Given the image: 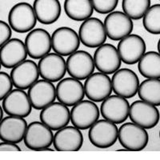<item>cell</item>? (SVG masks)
I'll return each mask as SVG.
<instances>
[{"mask_svg":"<svg viewBox=\"0 0 160 160\" xmlns=\"http://www.w3.org/2000/svg\"><path fill=\"white\" fill-rule=\"evenodd\" d=\"M12 35V31L9 24L0 20V48L8 42Z\"/></svg>","mask_w":160,"mask_h":160,"instance_id":"836d02e7","label":"cell"},{"mask_svg":"<svg viewBox=\"0 0 160 160\" xmlns=\"http://www.w3.org/2000/svg\"><path fill=\"white\" fill-rule=\"evenodd\" d=\"M118 141L129 151H142L148 146L149 135L146 129L134 122H126L120 127Z\"/></svg>","mask_w":160,"mask_h":160,"instance_id":"7a4b0ae2","label":"cell"},{"mask_svg":"<svg viewBox=\"0 0 160 160\" xmlns=\"http://www.w3.org/2000/svg\"><path fill=\"white\" fill-rule=\"evenodd\" d=\"M53 51L62 56H69L79 48L80 39L76 31L71 28L62 27L51 35Z\"/></svg>","mask_w":160,"mask_h":160,"instance_id":"9c48e42d","label":"cell"},{"mask_svg":"<svg viewBox=\"0 0 160 160\" xmlns=\"http://www.w3.org/2000/svg\"><path fill=\"white\" fill-rule=\"evenodd\" d=\"M40 120L52 131L68 126L71 121V111L62 102H52L40 112Z\"/></svg>","mask_w":160,"mask_h":160,"instance_id":"44dd1931","label":"cell"},{"mask_svg":"<svg viewBox=\"0 0 160 160\" xmlns=\"http://www.w3.org/2000/svg\"><path fill=\"white\" fill-rule=\"evenodd\" d=\"M98 106L91 100H82L71 111V121L73 126L79 130L89 129L99 118Z\"/></svg>","mask_w":160,"mask_h":160,"instance_id":"ba28073f","label":"cell"},{"mask_svg":"<svg viewBox=\"0 0 160 160\" xmlns=\"http://www.w3.org/2000/svg\"><path fill=\"white\" fill-rule=\"evenodd\" d=\"M130 104L127 98L119 95H110L101 104L100 112L105 119L115 124L125 122L129 116Z\"/></svg>","mask_w":160,"mask_h":160,"instance_id":"4fadbf2b","label":"cell"},{"mask_svg":"<svg viewBox=\"0 0 160 160\" xmlns=\"http://www.w3.org/2000/svg\"><path fill=\"white\" fill-rule=\"evenodd\" d=\"M32 108L42 110L56 99L55 85L46 79L36 81L28 90V93Z\"/></svg>","mask_w":160,"mask_h":160,"instance_id":"d6986e66","label":"cell"},{"mask_svg":"<svg viewBox=\"0 0 160 160\" xmlns=\"http://www.w3.org/2000/svg\"><path fill=\"white\" fill-rule=\"evenodd\" d=\"M141 100L160 106V78H148L140 83L138 91Z\"/></svg>","mask_w":160,"mask_h":160,"instance_id":"f1b7e54d","label":"cell"},{"mask_svg":"<svg viewBox=\"0 0 160 160\" xmlns=\"http://www.w3.org/2000/svg\"><path fill=\"white\" fill-rule=\"evenodd\" d=\"M1 66H2V64H1V62H0V69H1Z\"/></svg>","mask_w":160,"mask_h":160,"instance_id":"74e56055","label":"cell"},{"mask_svg":"<svg viewBox=\"0 0 160 160\" xmlns=\"http://www.w3.org/2000/svg\"><path fill=\"white\" fill-rule=\"evenodd\" d=\"M94 61L97 70L107 75L116 72L122 62L118 49L111 43H103L97 48L94 54Z\"/></svg>","mask_w":160,"mask_h":160,"instance_id":"5bb4252c","label":"cell"},{"mask_svg":"<svg viewBox=\"0 0 160 160\" xmlns=\"http://www.w3.org/2000/svg\"><path fill=\"white\" fill-rule=\"evenodd\" d=\"M0 151H21L17 143L10 142H0Z\"/></svg>","mask_w":160,"mask_h":160,"instance_id":"e575fe53","label":"cell"},{"mask_svg":"<svg viewBox=\"0 0 160 160\" xmlns=\"http://www.w3.org/2000/svg\"><path fill=\"white\" fill-rule=\"evenodd\" d=\"M151 7V0H122L123 12L131 19H141Z\"/></svg>","mask_w":160,"mask_h":160,"instance_id":"f546056e","label":"cell"},{"mask_svg":"<svg viewBox=\"0 0 160 160\" xmlns=\"http://www.w3.org/2000/svg\"><path fill=\"white\" fill-rule=\"evenodd\" d=\"M142 18V24L146 31L153 35H159L160 4H155L150 7Z\"/></svg>","mask_w":160,"mask_h":160,"instance_id":"4dcf8cb0","label":"cell"},{"mask_svg":"<svg viewBox=\"0 0 160 160\" xmlns=\"http://www.w3.org/2000/svg\"><path fill=\"white\" fill-rule=\"evenodd\" d=\"M8 22L17 33L30 32L37 23V18L32 6L28 2H18L12 7L8 14Z\"/></svg>","mask_w":160,"mask_h":160,"instance_id":"6da1fadb","label":"cell"},{"mask_svg":"<svg viewBox=\"0 0 160 160\" xmlns=\"http://www.w3.org/2000/svg\"><path fill=\"white\" fill-rule=\"evenodd\" d=\"M28 51L25 43L18 38H11L0 48V62L3 68L11 69L25 61Z\"/></svg>","mask_w":160,"mask_h":160,"instance_id":"cb8c5ba5","label":"cell"},{"mask_svg":"<svg viewBox=\"0 0 160 160\" xmlns=\"http://www.w3.org/2000/svg\"><path fill=\"white\" fill-rule=\"evenodd\" d=\"M39 71L37 64L32 60H27L12 68L11 78L15 88L29 89L38 80Z\"/></svg>","mask_w":160,"mask_h":160,"instance_id":"603a6c76","label":"cell"},{"mask_svg":"<svg viewBox=\"0 0 160 160\" xmlns=\"http://www.w3.org/2000/svg\"><path fill=\"white\" fill-rule=\"evenodd\" d=\"M117 49L121 60L124 63L134 65L145 54L147 46L142 37L133 34L120 40Z\"/></svg>","mask_w":160,"mask_h":160,"instance_id":"2e32d148","label":"cell"},{"mask_svg":"<svg viewBox=\"0 0 160 160\" xmlns=\"http://www.w3.org/2000/svg\"><path fill=\"white\" fill-rule=\"evenodd\" d=\"M53 144L58 151H78L83 144V135L75 126H66L55 133Z\"/></svg>","mask_w":160,"mask_h":160,"instance_id":"7402d4cb","label":"cell"},{"mask_svg":"<svg viewBox=\"0 0 160 160\" xmlns=\"http://www.w3.org/2000/svg\"><path fill=\"white\" fill-rule=\"evenodd\" d=\"M28 55L34 59H40L49 54L52 48L51 37L48 31L36 28L28 33L25 39Z\"/></svg>","mask_w":160,"mask_h":160,"instance_id":"e0dca14e","label":"cell"},{"mask_svg":"<svg viewBox=\"0 0 160 160\" xmlns=\"http://www.w3.org/2000/svg\"><path fill=\"white\" fill-rule=\"evenodd\" d=\"M2 118H3V109L0 106V122L2 121Z\"/></svg>","mask_w":160,"mask_h":160,"instance_id":"d590c367","label":"cell"},{"mask_svg":"<svg viewBox=\"0 0 160 160\" xmlns=\"http://www.w3.org/2000/svg\"><path fill=\"white\" fill-rule=\"evenodd\" d=\"M113 91L117 95L131 98L138 93L139 79L135 71L128 68L118 69L114 73L111 79Z\"/></svg>","mask_w":160,"mask_h":160,"instance_id":"52a82bcc","label":"cell"},{"mask_svg":"<svg viewBox=\"0 0 160 160\" xmlns=\"http://www.w3.org/2000/svg\"><path fill=\"white\" fill-rule=\"evenodd\" d=\"M28 122L24 118L9 115L0 122V139L4 142L18 143L24 138Z\"/></svg>","mask_w":160,"mask_h":160,"instance_id":"d4e9b609","label":"cell"},{"mask_svg":"<svg viewBox=\"0 0 160 160\" xmlns=\"http://www.w3.org/2000/svg\"><path fill=\"white\" fill-rule=\"evenodd\" d=\"M93 8L99 14H109L117 8L118 0H91Z\"/></svg>","mask_w":160,"mask_h":160,"instance_id":"1f68e13d","label":"cell"},{"mask_svg":"<svg viewBox=\"0 0 160 160\" xmlns=\"http://www.w3.org/2000/svg\"><path fill=\"white\" fill-rule=\"evenodd\" d=\"M13 86L11 75L6 72H0V101L12 91Z\"/></svg>","mask_w":160,"mask_h":160,"instance_id":"d6a6232c","label":"cell"},{"mask_svg":"<svg viewBox=\"0 0 160 160\" xmlns=\"http://www.w3.org/2000/svg\"><path fill=\"white\" fill-rule=\"evenodd\" d=\"M118 129L115 123L107 119L97 120L90 128L88 137L95 148H109L118 139Z\"/></svg>","mask_w":160,"mask_h":160,"instance_id":"3957f363","label":"cell"},{"mask_svg":"<svg viewBox=\"0 0 160 160\" xmlns=\"http://www.w3.org/2000/svg\"><path fill=\"white\" fill-rule=\"evenodd\" d=\"M131 122L144 129H152L159 122V111L155 106L143 100H137L130 106Z\"/></svg>","mask_w":160,"mask_h":160,"instance_id":"8992f818","label":"cell"},{"mask_svg":"<svg viewBox=\"0 0 160 160\" xmlns=\"http://www.w3.org/2000/svg\"><path fill=\"white\" fill-rule=\"evenodd\" d=\"M139 73L147 78H160V54L155 51L145 53L138 63Z\"/></svg>","mask_w":160,"mask_h":160,"instance_id":"83f0119b","label":"cell"},{"mask_svg":"<svg viewBox=\"0 0 160 160\" xmlns=\"http://www.w3.org/2000/svg\"><path fill=\"white\" fill-rule=\"evenodd\" d=\"M85 96L84 86L80 80L74 78L61 79L56 87V98L68 107H73Z\"/></svg>","mask_w":160,"mask_h":160,"instance_id":"ffe728a7","label":"cell"},{"mask_svg":"<svg viewBox=\"0 0 160 160\" xmlns=\"http://www.w3.org/2000/svg\"><path fill=\"white\" fill-rule=\"evenodd\" d=\"M2 109L8 115L26 118L31 113L32 105L24 90L15 88L2 100Z\"/></svg>","mask_w":160,"mask_h":160,"instance_id":"ac0fdd59","label":"cell"},{"mask_svg":"<svg viewBox=\"0 0 160 160\" xmlns=\"http://www.w3.org/2000/svg\"><path fill=\"white\" fill-rule=\"evenodd\" d=\"M52 130L42 122H32L28 126L24 136L26 147L32 151H42L53 143Z\"/></svg>","mask_w":160,"mask_h":160,"instance_id":"277c9868","label":"cell"},{"mask_svg":"<svg viewBox=\"0 0 160 160\" xmlns=\"http://www.w3.org/2000/svg\"><path fill=\"white\" fill-rule=\"evenodd\" d=\"M159 138H160V131H159Z\"/></svg>","mask_w":160,"mask_h":160,"instance_id":"f35d334b","label":"cell"},{"mask_svg":"<svg viewBox=\"0 0 160 160\" xmlns=\"http://www.w3.org/2000/svg\"><path fill=\"white\" fill-rule=\"evenodd\" d=\"M107 35L114 41H118L131 35L134 28L132 19L122 11H112L104 20Z\"/></svg>","mask_w":160,"mask_h":160,"instance_id":"7c38bea8","label":"cell"},{"mask_svg":"<svg viewBox=\"0 0 160 160\" xmlns=\"http://www.w3.org/2000/svg\"><path fill=\"white\" fill-rule=\"evenodd\" d=\"M64 11L68 18L74 21H85L94 12L91 0H65Z\"/></svg>","mask_w":160,"mask_h":160,"instance_id":"4316f807","label":"cell"},{"mask_svg":"<svg viewBox=\"0 0 160 160\" xmlns=\"http://www.w3.org/2000/svg\"><path fill=\"white\" fill-rule=\"evenodd\" d=\"M37 20L44 25L55 23L62 12L58 0H35L33 4Z\"/></svg>","mask_w":160,"mask_h":160,"instance_id":"484cf974","label":"cell"},{"mask_svg":"<svg viewBox=\"0 0 160 160\" xmlns=\"http://www.w3.org/2000/svg\"><path fill=\"white\" fill-rule=\"evenodd\" d=\"M67 71L71 77L78 80L87 79L95 71L94 58L85 51H76L68 58Z\"/></svg>","mask_w":160,"mask_h":160,"instance_id":"30bf717a","label":"cell"},{"mask_svg":"<svg viewBox=\"0 0 160 160\" xmlns=\"http://www.w3.org/2000/svg\"><path fill=\"white\" fill-rule=\"evenodd\" d=\"M84 91L88 98L95 102H102L112 93L111 79L102 72L93 73L84 82Z\"/></svg>","mask_w":160,"mask_h":160,"instance_id":"8fae6325","label":"cell"},{"mask_svg":"<svg viewBox=\"0 0 160 160\" xmlns=\"http://www.w3.org/2000/svg\"><path fill=\"white\" fill-rule=\"evenodd\" d=\"M38 68L40 76L51 82H59L67 73L65 59L57 53H49L40 58Z\"/></svg>","mask_w":160,"mask_h":160,"instance_id":"9a60e30c","label":"cell"},{"mask_svg":"<svg viewBox=\"0 0 160 160\" xmlns=\"http://www.w3.org/2000/svg\"><path fill=\"white\" fill-rule=\"evenodd\" d=\"M78 37L82 45L89 48H95L105 43L108 35L103 22L98 18L91 17L81 24Z\"/></svg>","mask_w":160,"mask_h":160,"instance_id":"5b68a950","label":"cell"},{"mask_svg":"<svg viewBox=\"0 0 160 160\" xmlns=\"http://www.w3.org/2000/svg\"><path fill=\"white\" fill-rule=\"evenodd\" d=\"M158 52H159V54H160V38H159V40H158Z\"/></svg>","mask_w":160,"mask_h":160,"instance_id":"8d00e7d4","label":"cell"}]
</instances>
